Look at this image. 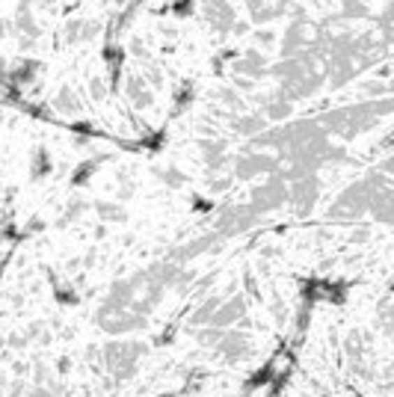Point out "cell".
Segmentation results:
<instances>
[{
  "mask_svg": "<svg viewBox=\"0 0 394 397\" xmlns=\"http://www.w3.org/2000/svg\"><path fill=\"white\" fill-rule=\"evenodd\" d=\"M57 104L63 107V110H68V113H78V110H80L78 95L71 92V89H63V92H59V101H57Z\"/></svg>",
  "mask_w": 394,
  "mask_h": 397,
  "instance_id": "52a82bcc",
  "label": "cell"
},
{
  "mask_svg": "<svg viewBox=\"0 0 394 397\" xmlns=\"http://www.w3.org/2000/svg\"><path fill=\"white\" fill-rule=\"evenodd\" d=\"M125 51H128V57H137V59H149V45H145V42L140 39V36H133V39L128 42V48H125Z\"/></svg>",
  "mask_w": 394,
  "mask_h": 397,
  "instance_id": "5b68a950",
  "label": "cell"
},
{
  "mask_svg": "<svg viewBox=\"0 0 394 397\" xmlns=\"http://www.w3.org/2000/svg\"><path fill=\"white\" fill-rule=\"evenodd\" d=\"M252 39H255L258 48L276 45V30H255V27H252Z\"/></svg>",
  "mask_w": 394,
  "mask_h": 397,
  "instance_id": "ba28073f",
  "label": "cell"
},
{
  "mask_svg": "<svg viewBox=\"0 0 394 397\" xmlns=\"http://www.w3.org/2000/svg\"><path fill=\"white\" fill-rule=\"evenodd\" d=\"M86 86H89V95L95 98V101H104V98L110 95V86H113V83H110V78H89V83H86Z\"/></svg>",
  "mask_w": 394,
  "mask_h": 397,
  "instance_id": "277c9868",
  "label": "cell"
},
{
  "mask_svg": "<svg viewBox=\"0 0 394 397\" xmlns=\"http://www.w3.org/2000/svg\"><path fill=\"white\" fill-rule=\"evenodd\" d=\"M264 68H267V57L261 48H246L243 54H235V59H231V71L243 74V78H261Z\"/></svg>",
  "mask_w": 394,
  "mask_h": 397,
  "instance_id": "3957f363",
  "label": "cell"
},
{
  "mask_svg": "<svg viewBox=\"0 0 394 397\" xmlns=\"http://www.w3.org/2000/svg\"><path fill=\"white\" fill-rule=\"evenodd\" d=\"M202 18L211 24L217 33H223V36H228L231 27H235V21H238L235 9H231L228 0H205V3H202Z\"/></svg>",
  "mask_w": 394,
  "mask_h": 397,
  "instance_id": "6da1fadb",
  "label": "cell"
},
{
  "mask_svg": "<svg viewBox=\"0 0 394 397\" xmlns=\"http://www.w3.org/2000/svg\"><path fill=\"white\" fill-rule=\"evenodd\" d=\"M169 9H172V15H175V18H187V15H193V12H196V3H193V0H172Z\"/></svg>",
  "mask_w": 394,
  "mask_h": 397,
  "instance_id": "8992f818",
  "label": "cell"
},
{
  "mask_svg": "<svg viewBox=\"0 0 394 397\" xmlns=\"http://www.w3.org/2000/svg\"><path fill=\"white\" fill-rule=\"evenodd\" d=\"M122 86H125V98H128V104L133 110H149L154 104V89L145 83V78L140 71H128Z\"/></svg>",
  "mask_w": 394,
  "mask_h": 397,
  "instance_id": "7a4b0ae2",
  "label": "cell"
}]
</instances>
